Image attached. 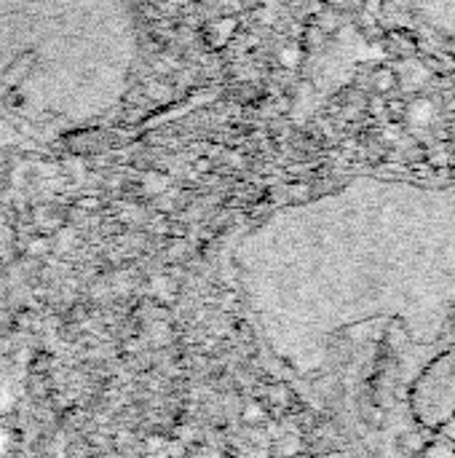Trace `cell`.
Returning a JSON list of instances; mask_svg holds the SVG:
<instances>
[{
    "label": "cell",
    "mask_w": 455,
    "mask_h": 458,
    "mask_svg": "<svg viewBox=\"0 0 455 458\" xmlns=\"http://www.w3.org/2000/svg\"><path fill=\"white\" fill-rule=\"evenodd\" d=\"M131 0H0V102L29 123L83 126L134 78Z\"/></svg>",
    "instance_id": "cell-1"
}]
</instances>
